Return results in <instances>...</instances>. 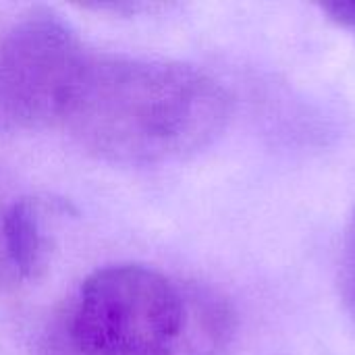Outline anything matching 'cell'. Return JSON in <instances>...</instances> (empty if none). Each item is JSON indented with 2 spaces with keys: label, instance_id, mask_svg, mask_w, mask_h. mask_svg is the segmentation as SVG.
I'll return each instance as SVG.
<instances>
[{
  "label": "cell",
  "instance_id": "1",
  "mask_svg": "<svg viewBox=\"0 0 355 355\" xmlns=\"http://www.w3.org/2000/svg\"><path fill=\"white\" fill-rule=\"evenodd\" d=\"M231 112L229 92L204 69L89 52L60 127L102 160L162 164L210 146Z\"/></svg>",
  "mask_w": 355,
  "mask_h": 355
},
{
  "label": "cell",
  "instance_id": "2",
  "mask_svg": "<svg viewBox=\"0 0 355 355\" xmlns=\"http://www.w3.org/2000/svg\"><path fill=\"white\" fill-rule=\"evenodd\" d=\"M235 331V310L212 287L110 264L54 308L37 355H223Z\"/></svg>",
  "mask_w": 355,
  "mask_h": 355
},
{
  "label": "cell",
  "instance_id": "3",
  "mask_svg": "<svg viewBox=\"0 0 355 355\" xmlns=\"http://www.w3.org/2000/svg\"><path fill=\"white\" fill-rule=\"evenodd\" d=\"M89 48L50 8L19 15L0 33V131L60 127Z\"/></svg>",
  "mask_w": 355,
  "mask_h": 355
},
{
  "label": "cell",
  "instance_id": "4",
  "mask_svg": "<svg viewBox=\"0 0 355 355\" xmlns=\"http://www.w3.org/2000/svg\"><path fill=\"white\" fill-rule=\"evenodd\" d=\"M62 204L40 198L19 200L4 214L6 258L15 281L40 277L50 254V214Z\"/></svg>",
  "mask_w": 355,
  "mask_h": 355
},
{
  "label": "cell",
  "instance_id": "5",
  "mask_svg": "<svg viewBox=\"0 0 355 355\" xmlns=\"http://www.w3.org/2000/svg\"><path fill=\"white\" fill-rule=\"evenodd\" d=\"M339 287L345 312L355 327V210L343 233L341 260H339Z\"/></svg>",
  "mask_w": 355,
  "mask_h": 355
},
{
  "label": "cell",
  "instance_id": "6",
  "mask_svg": "<svg viewBox=\"0 0 355 355\" xmlns=\"http://www.w3.org/2000/svg\"><path fill=\"white\" fill-rule=\"evenodd\" d=\"M322 10L337 21L339 25L354 29L355 31V2H335V4H324Z\"/></svg>",
  "mask_w": 355,
  "mask_h": 355
},
{
  "label": "cell",
  "instance_id": "7",
  "mask_svg": "<svg viewBox=\"0 0 355 355\" xmlns=\"http://www.w3.org/2000/svg\"><path fill=\"white\" fill-rule=\"evenodd\" d=\"M4 214H6V208H2V206H0V287H6V285L17 283V281H15V277H12V270H10V266H8V258H6Z\"/></svg>",
  "mask_w": 355,
  "mask_h": 355
}]
</instances>
